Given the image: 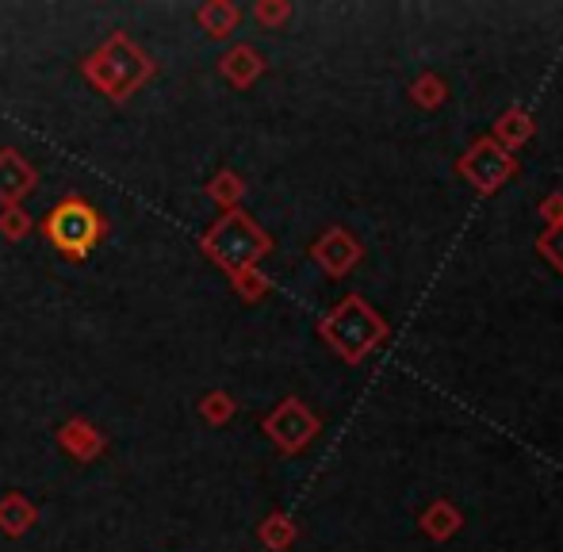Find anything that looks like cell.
Listing matches in <instances>:
<instances>
[{"label": "cell", "instance_id": "obj_1", "mask_svg": "<svg viewBox=\"0 0 563 552\" xmlns=\"http://www.w3.org/2000/svg\"><path fill=\"white\" fill-rule=\"evenodd\" d=\"M46 234H51V242L58 250H66V254L81 257L85 250H89L92 242H97L100 219H97V211H92L89 203L66 200L62 208H54L51 219H46Z\"/></svg>", "mask_w": 563, "mask_h": 552}, {"label": "cell", "instance_id": "obj_2", "mask_svg": "<svg viewBox=\"0 0 563 552\" xmlns=\"http://www.w3.org/2000/svg\"><path fill=\"white\" fill-rule=\"evenodd\" d=\"M261 250H265V242H261V234L253 231L245 219H227V223H219L216 234H211V254L223 265H230V269L250 265Z\"/></svg>", "mask_w": 563, "mask_h": 552}]
</instances>
